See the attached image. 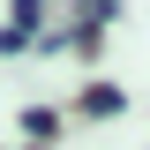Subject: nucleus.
<instances>
[{"mask_svg": "<svg viewBox=\"0 0 150 150\" xmlns=\"http://www.w3.org/2000/svg\"><path fill=\"white\" fill-rule=\"evenodd\" d=\"M38 23H45V15H38V8H15V15L0 23V53H23V45H30V30H38Z\"/></svg>", "mask_w": 150, "mask_h": 150, "instance_id": "1", "label": "nucleus"}, {"mask_svg": "<svg viewBox=\"0 0 150 150\" xmlns=\"http://www.w3.org/2000/svg\"><path fill=\"white\" fill-rule=\"evenodd\" d=\"M23 128H30V150H38V143H53V135H60V112H53V105H30V112H23Z\"/></svg>", "mask_w": 150, "mask_h": 150, "instance_id": "2", "label": "nucleus"}, {"mask_svg": "<svg viewBox=\"0 0 150 150\" xmlns=\"http://www.w3.org/2000/svg\"><path fill=\"white\" fill-rule=\"evenodd\" d=\"M128 105V98H120V83H90V90H83V112H98V120H105V112H120Z\"/></svg>", "mask_w": 150, "mask_h": 150, "instance_id": "3", "label": "nucleus"}, {"mask_svg": "<svg viewBox=\"0 0 150 150\" xmlns=\"http://www.w3.org/2000/svg\"><path fill=\"white\" fill-rule=\"evenodd\" d=\"M23 150H30V143H23Z\"/></svg>", "mask_w": 150, "mask_h": 150, "instance_id": "4", "label": "nucleus"}]
</instances>
